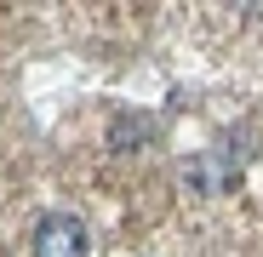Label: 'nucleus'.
<instances>
[{"instance_id":"nucleus-3","label":"nucleus","mask_w":263,"mask_h":257,"mask_svg":"<svg viewBox=\"0 0 263 257\" xmlns=\"http://www.w3.org/2000/svg\"><path fill=\"white\" fill-rule=\"evenodd\" d=\"M155 137V120H143V114H120L115 126H109V149H132V143H149Z\"/></svg>"},{"instance_id":"nucleus-1","label":"nucleus","mask_w":263,"mask_h":257,"mask_svg":"<svg viewBox=\"0 0 263 257\" xmlns=\"http://www.w3.org/2000/svg\"><path fill=\"white\" fill-rule=\"evenodd\" d=\"M34 257H86V223L69 218V211L40 218L34 223Z\"/></svg>"},{"instance_id":"nucleus-2","label":"nucleus","mask_w":263,"mask_h":257,"mask_svg":"<svg viewBox=\"0 0 263 257\" xmlns=\"http://www.w3.org/2000/svg\"><path fill=\"white\" fill-rule=\"evenodd\" d=\"M235 177H240V166H235L223 149H200V154L183 166V189H189V194H223Z\"/></svg>"}]
</instances>
